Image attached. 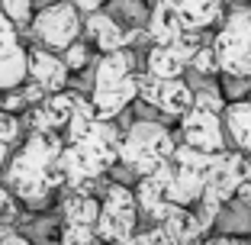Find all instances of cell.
Listing matches in <instances>:
<instances>
[{
    "label": "cell",
    "mask_w": 251,
    "mask_h": 245,
    "mask_svg": "<svg viewBox=\"0 0 251 245\" xmlns=\"http://www.w3.org/2000/svg\"><path fill=\"white\" fill-rule=\"evenodd\" d=\"M65 152V142L55 133H32L20 152L10 158L7 187L23 203L42 210L52 200V193L68 184L65 171L58 168V158Z\"/></svg>",
    "instance_id": "obj_1"
},
{
    "label": "cell",
    "mask_w": 251,
    "mask_h": 245,
    "mask_svg": "<svg viewBox=\"0 0 251 245\" xmlns=\"http://www.w3.org/2000/svg\"><path fill=\"white\" fill-rule=\"evenodd\" d=\"M177 152V142L161 123L155 119H135L123 136V149H119V162L129 171H135L139 178L155 174L158 164L171 162Z\"/></svg>",
    "instance_id": "obj_2"
},
{
    "label": "cell",
    "mask_w": 251,
    "mask_h": 245,
    "mask_svg": "<svg viewBox=\"0 0 251 245\" xmlns=\"http://www.w3.org/2000/svg\"><path fill=\"white\" fill-rule=\"evenodd\" d=\"M139 200L126 184H110L103 193V210H100V223H97V236L103 242H123L135 232L139 223Z\"/></svg>",
    "instance_id": "obj_3"
},
{
    "label": "cell",
    "mask_w": 251,
    "mask_h": 245,
    "mask_svg": "<svg viewBox=\"0 0 251 245\" xmlns=\"http://www.w3.org/2000/svg\"><path fill=\"white\" fill-rule=\"evenodd\" d=\"M213 49L219 55V65H222V75H232L238 65L251 55V7H235L226 13V23L222 29L216 32L213 39Z\"/></svg>",
    "instance_id": "obj_4"
},
{
    "label": "cell",
    "mask_w": 251,
    "mask_h": 245,
    "mask_svg": "<svg viewBox=\"0 0 251 245\" xmlns=\"http://www.w3.org/2000/svg\"><path fill=\"white\" fill-rule=\"evenodd\" d=\"M32 29H36L39 42L45 49H71L77 42V36H81V13H77V7L71 0L52 3L32 20Z\"/></svg>",
    "instance_id": "obj_5"
},
{
    "label": "cell",
    "mask_w": 251,
    "mask_h": 245,
    "mask_svg": "<svg viewBox=\"0 0 251 245\" xmlns=\"http://www.w3.org/2000/svg\"><path fill=\"white\" fill-rule=\"evenodd\" d=\"M139 97L145 100L148 107H155V110H161L164 116H184V113L193 110V87L187 81H180V78H174V81H161V78L155 75H139Z\"/></svg>",
    "instance_id": "obj_6"
},
{
    "label": "cell",
    "mask_w": 251,
    "mask_h": 245,
    "mask_svg": "<svg viewBox=\"0 0 251 245\" xmlns=\"http://www.w3.org/2000/svg\"><path fill=\"white\" fill-rule=\"evenodd\" d=\"M180 136H184L187 145H193L200 152H209V155L226 152V126H222L219 113L193 107L190 113L180 116Z\"/></svg>",
    "instance_id": "obj_7"
},
{
    "label": "cell",
    "mask_w": 251,
    "mask_h": 245,
    "mask_svg": "<svg viewBox=\"0 0 251 245\" xmlns=\"http://www.w3.org/2000/svg\"><path fill=\"white\" fill-rule=\"evenodd\" d=\"M77 100L81 94H71V90H58V94H49L36 110L29 113V126L32 133H55L58 126H68L77 110Z\"/></svg>",
    "instance_id": "obj_8"
},
{
    "label": "cell",
    "mask_w": 251,
    "mask_h": 245,
    "mask_svg": "<svg viewBox=\"0 0 251 245\" xmlns=\"http://www.w3.org/2000/svg\"><path fill=\"white\" fill-rule=\"evenodd\" d=\"M139 97V75H129L126 81H116V84H100L94 87V107H97V116L100 119H116L126 107L132 104Z\"/></svg>",
    "instance_id": "obj_9"
},
{
    "label": "cell",
    "mask_w": 251,
    "mask_h": 245,
    "mask_svg": "<svg viewBox=\"0 0 251 245\" xmlns=\"http://www.w3.org/2000/svg\"><path fill=\"white\" fill-rule=\"evenodd\" d=\"M184 20H180L177 0H158L151 7V16H148V36L155 45H174L180 36H184Z\"/></svg>",
    "instance_id": "obj_10"
},
{
    "label": "cell",
    "mask_w": 251,
    "mask_h": 245,
    "mask_svg": "<svg viewBox=\"0 0 251 245\" xmlns=\"http://www.w3.org/2000/svg\"><path fill=\"white\" fill-rule=\"evenodd\" d=\"M68 75H71V68L65 65V58L45 52V49H32L29 52V78L36 84H42L49 94H58L68 84Z\"/></svg>",
    "instance_id": "obj_11"
},
{
    "label": "cell",
    "mask_w": 251,
    "mask_h": 245,
    "mask_svg": "<svg viewBox=\"0 0 251 245\" xmlns=\"http://www.w3.org/2000/svg\"><path fill=\"white\" fill-rule=\"evenodd\" d=\"M87 36L97 42V49H100L103 55L119 52V49H129V29L119 26L116 16L100 13V10L87 16Z\"/></svg>",
    "instance_id": "obj_12"
},
{
    "label": "cell",
    "mask_w": 251,
    "mask_h": 245,
    "mask_svg": "<svg viewBox=\"0 0 251 245\" xmlns=\"http://www.w3.org/2000/svg\"><path fill=\"white\" fill-rule=\"evenodd\" d=\"M135 200H139V210H142V213H145L148 219H155V223H164V219H168V213L174 210V203L168 200L164 184H158L151 174L139 181V187H135Z\"/></svg>",
    "instance_id": "obj_13"
},
{
    "label": "cell",
    "mask_w": 251,
    "mask_h": 245,
    "mask_svg": "<svg viewBox=\"0 0 251 245\" xmlns=\"http://www.w3.org/2000/svg\"><path fill=\"white\" fill-rule=\"evenodd\" d=\"M222 123H226L229 139L235 142V149L251 155V97H248V100H235V104L226 107Z\"/></svg>",
    "instance_id": "obj_14"
},
{
    "label": "cell",
    "mask_w": 251,
    "mask_h": 245,
    "mask_svg": "<svg viewBox=\"0 0 251 245\" xmlns=\"http://www.w3.org/2000/svg\"><path fill=\"white\" fill-rule=\"evenodd\" d=\"M177 10L187 32H200L222 20V0H177Z\"/></svg>",
    "instance_id": "obj_15"
},
{
    "label": "cell",
    "mask_w": 251,
    "mask_h": 245,
    "mask_svg": "<svg viewBox=\"0 0 251 245\" xmlns=\"http://www.w3.org/2000/svg\"><path fill=\"white\" fill-rule=\"evenodd\" d=\"M158 226H164V229L177 239L180 245H200V242H203V236H206V229H203L200 219H197V213L187 210V207H177V203H174V210L168 213V219L158 223Z\"/></svg>",
    "instance_id": "obj_16"
},
{
    "label": "cell",
    "mask_w": 251,
    "mask_h": 245,
    "mask_svg": "<svg viewBox=\"0 0 251 245\" xmlns=\"http://www.w3.org/2000/svg\"><path fill=\"white\" fill-rule=\"evenodd\" d=\"M100 210H103V203L90 193H68L65 203H61V216H65L68 226H94L97 229Z\"/></svg>",
    "instance_id": "obj_17"
},
{
    "label": "cell",
    "mask_w": 251,
    "mask_h": 245,
    "mask_svg": "<svg viewBox=\"0 0 251 245\" xmlns=\"http://www.w3.org/2000/svg\"><path fill=\"white\" fill-rule=\"evenodd\" d=\"M135 55L129 49H119V52H110L97 61V71H94V87L100 84H116V81H126L129 75H135Z\"/></svg>",
    "instance_id": "obj_18"
},
{
    "label": "cell",
    "mask_w": 251,
    "mask_h": 245,
    "mask_svg": "<svg viewBox=\"0 0 251 245\" xmlns=\"http://www.w3.org/2000/svg\"><path fill=\"white\" fill-rule=\"evenodd\" d=\"M216 229L222 232V236H248L251 232V203L242 200V197H235V200H229L226 207H222L219 219H216Z\"/></svg>",
    "instance_id": "obj_19"
},
{
    "label": "cell",
    "mask_w": 251,
    "mask_h": 245,
    "mask_svg": "<svg viewBox=\"0 0 251 245\" xmlns=\"http://www.w3.org/2000/svg\"><path fill=\"white\" fill-rule=\"evenodd\" d=\"M26 78H29V52L26 49L0 55V90H16Z\"/></svg>",
    "instance_id": "obj_20"
},
{
    "label": "cell",
    "mask_w": 251,
    "mask_h": 245,
    "mask_svg": "<svg viewBox=\"0 0 251 245\" xmlns=\"http://www.w3.org/2000/svg\"><path fill=\"white\" fill-rule=\"evenodd\" d=\"M103 239L97 236L94 226H61V239L58 245H100Z\"/></svg>",
    "instance_id": "obj_21"
},
{
    "label": "cell",
    "mask_w": 251,
    "mask_h": 245,
    "mask_svg": "<svg viewBox=\"0 0 251 245\" xmlns=\"http://www.w3.org/2000/svg\"><path fill=\"white\" fill-rule=\"evenodd\" d=\"M190 68H193V75H203V78H213L216 71H222L219 55H216V49H213V45H203V49H200V52L193 55Z\"/></svg>",
    "instance_id": "obj_22"
},
{
    "label": "cell",
    "mask_w": 251,
    "mask_h": 245,
    "mask_svg": "<svg viewBox=\"0 0 251 245\" xmlns=\"http://www.w3.org/2000/svg\"><path fill=\"white\" fill-rule=\"evenodd\" d=\"M16 49H23L20 32H16V23L0 10V55H10V52H16Z\"/></svg>",
    "instance_id": "obj_23"
},
{
    "label": "cell",
    "mask_w": 251,
    "mask_h": 245,
    "mask_svg": "<svg viewBox=\"0 0 251 245\" xmlns=\"http://www.w3.org/2000/svg\"><path fill=\"white\" fill-rule=\"evenodd\" d=\"M0 10H3V13L16 23V26H23V23H29L32 0H0Z\"/></svg>",
    "instance_id": "obj_24"
},
{
    "label": "cell",
    "mask_w": 251,
    "mask_h": 245,
    "mask_svg": "<svg viewBox=\"0 0 251 245\" xmlns=\"http://www.w3.org/2000/svg\"><path fill=\"white\" fill-rule=\"evenodd\" d=\"M16 216H20V207H16V193L10 191L7 184L0 187V226L13 223Z\"/></svg>",
    "instance_id": "obj_25"
},
{
    "label": "cell",
    "mask_w": 251,
    "mask_h": 245,
    "mask_svg": "<svg viewBox=\"0 0 251 245\" xmlns=\"http://www.w3.org/2000/svg\"><path fill=\"white\" fill-rule=\"evenodd\" d=\"M20 139V119L13 113L0 110V145H10V142Z\"/></svg>",
    "instance_id": "obj_26"
},
{
    "label": "cell",
    "mask_w": 251,
    "mask_h": 245,
    "mask_svg": "<svg viewBox=\"0 0 251 245\" xmlns=\"http://www.w3.org/2000/svg\"><path fill=\"white\" fill-rule=\"evenodd\" d=\"M87 61H90V52H87V45H84V42H74L71 49H65V65L71 68V71H81Z\"/></svg>",
    "instance_id": "obj_27"
},
{
    "label": "cell",
    "mask_w": 251,
    "mask_h": 245,
    "mask_svg": "<svg viewBox=\"0 0 251 245\" xmlns=\"http://www.w3.org/2000/svg\"><path fill=\"white\" fill-rule=\"evenodd\" d=\"M26 104H29V100L23 97V90H10L7 97H0V107H3L7 113H16V110H23Z\"/></svg>",
    "instance_id": "obj_28"
},
{
    "label": "cell",
    "mask_w": 251,
    "mask_h": 245,
    "mask_svg": "<svg viewBox=\"0 0 251 245\" xmlns=\"http://www.w3.org/2000/svg\"><path fill=\"white\" fill-rule=\"evenodd\" d=\"M0 245H29V239L10 229V226H0Z\"/></svg>",
    "instance_id": "obj_29"
},
{
    "label": "cell",
    "mask_w": 251,
    "mask_h": 245,
    "mask_svg": "<svg viewBox=\"0 0 251 245\" xmlns=\"http://www.w3.org/2000/svg\"><path fill=\"white\" fill-rule=\"evenodd\" d=\"M23 97H26L29 104H39V100H45V97H49V90H45L42 84H36V81H32L29 87H23Z\"/></svg>",
    "instance_id": "obj_30"
},
{
    "label": "cell",
    "mask_w": 251,
    "mask_h": 245,
    "mask_svg": "<svg viewBox=\"0 0 251 245\" xmlns=\"http://www.w3.org/2000/svg\"><path fill=\"white\" fill-rule=\"evenodd\" d=\"M116 245H155V239H151V229H148V232H132L129 239H123Z\"/></svg>",
    "instance_id": "obj_31"
},
{
    "label": "cell",
    "mask_w": 251,
    "mask_h": 245,
    "mask_svg": "<svg viewBox=\"0 0 251 245\" xmlns=\"http://www.w3.org/2000/svg\"><path fill=\"white\" fill-rule=\"evenodd\" d=\"M151 239H155V245H180L177 239L164 229V226H155V229H151Z\"/></svg>",
    "instance_id": "obj_32"
},
{
    "label": "cell",
    "mask_w": 251,
    "mask_h": 245,
    "mask_svg": "<svg viewBox=\"0 0 251 245\" xmlns=\"http://www.w3.org/2000/svg\"><path fill=\"white\" fill-rule=\"evenodd\" d=\"M200 245H245V242L235 236H216V239H206V242H200Z\"/></svg>",
    "instance_id": "obj_33"
},
{
    "label": "cell",
    "mask_w": 251,
    "mask_h": 245,
    "mask_svg": "<svg viewBox=\"0 0 251 245\" xmlns=\"http://www.w3.org/2000/svg\"><path fill=\"white\" fill-rule=\"evenodd\" d=\"M71 3H74V7H77V10H84V13H97L103 0H71Z\"/></svg>",
    "instance_id": "obj_34"
},
{
    "label": "cell",
    "mask_w": 251,
    "mask_h": 245,
    "mask_svg": "<svg viewBox=\"0 0 251 245\" xmlns=\"http://www.w3.org/2000/svg\"><path fill=\"white\" fill-rule=\"evenodd\" d=\"M238 197L251 203V181H248V184H242V187H238Z\"/></svg>",
    "instance_id": "obj_35"
},
{
    "label": "cell",
    "mask_w": 251,
    "mask_h": 245,
    "mask_svg": "<svg viewBox=\"0 0 251 245\" xmlns=\"http://www.w3.org/2000/svg\"><path fill=\"white\" fill-rule=\"evenodd\" d=\"M7 164V145H0V168Z\"/></svg>",
    "instance_id": "obj_36"
},
{
    "label": "cell",
    "mask_w": 251,
    "mask_h": 245,
    "mask_svg": "<svg viewBox=\"0 0 251 245\" xmlns=\"http://www.w3.org/2000/svg\"><path fill=\"white\" fill-rule=\"evenodd\" d=\"M248 7H251V0H248Z\"/></svg>",
    "instance_id": "obj_37"
},
{
    "label": "cell",
    "mask_w": 251,
    "mask_h": 245,
    "mask_svg": "<svg viewBox=\"0 0 251 245\" xmlns=\"http://www.w3.org/2000/svg\"><path fill=\"white\" fill-rule=\"evenodd\" d=\"M248 97H251V94H248Z\"/></svg>",
    "instance_id": "obj_38"
}]
</instances>
